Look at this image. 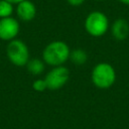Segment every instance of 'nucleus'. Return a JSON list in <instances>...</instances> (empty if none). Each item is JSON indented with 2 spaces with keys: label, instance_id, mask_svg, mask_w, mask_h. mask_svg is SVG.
<instances>
[{
  "label": "nucleus",
  "instance_id": "9",
  "mask_svg": "<svg viewBox=\"0 0 129 129\" xmlns=\"http://www.w3.org/2000/svg\"><path fill=\"white\" fill-rule=\"evenodd\" d=\"M69 59H71L72 62L75 63L76 66H83L88 60V54L84 49L76 48L73 51H71Z\"/></svg>",
  "mask_w": 129,
  "mask_h": 129
},
{
  "label": "nucleus",
  "instance_id": "4",
  "mask_svg": "<svg viewBox=\"0 0 129 129\" xmlns=\"http://www.w3.org/2000/svg\"><path fill=\"white\" fill-rule=\"evenodd\" d=\"M8 59L16 67H24L29 60V50L27 45L20 39H12L6 47Z\"/></svg>",
  "mask_w": 129,
  "mask_h": 129
},
{
  "label": "nucleus",
  "instance_id": "6",
  "mask_svg": "<svg viewBox=\"0 0 129 129\" xmlns=\"http://www.w3.org/2000/svg\"><path fill=\"white\" fill-rule=\"evenodd\" d=\"M19 23L18 21L9 16L5 18H0V38L2 40H12L14 39L19 32Z\"/></svg>",
  "mask_w": 129,
  "mask_h": 129
},
{
  "label": "nucleus",
  "instance_id": "13",
  "mask_svg": "<svg viewBox=\"0 0 129 129\" xmlns=\"http://www.w3.org/2000/svg\"><path fill=\"white\" fill-rule=\"evenodd\" d=\"M68 1V3L70 4V5H72V6H80V5H82L86 0H67Z\"/></svg>",
  "mask_w": 129,
  "mask_h": 129
},
{
  "label": "nucleus",
  "instance_id": "5",
  "mask_svg": "<svg viewBox=\"0 0 129 129\" xmlns=\"http://www.w3.org/2000/svg\"><path fill=\"white\" fill-rule=\"evenodd\" d=\"M69 79H70L69 69L63 66H58V67H53V69L46 74L44 81L46 83L47 89L54 91L62 88L68 83Z\"/></svg>",
  "mask_w": 129,
  "mask_h": 129
},
{
  "label": "nucleus",
  "instance_id": "8",
  "mask_svg": "<svg viewBox=\"0 0 129 129\" xmlns=\"http://www.w3.org/2000/svg\"><path fill=\"white\" fill-rule=\"evenodd\" d=\"M111 33L116 40H119V41L125 40L129 35L128 22L123 18L116 19L111 26Z\"/></svg>",
  "mask_w": 129,
  "mask_h": 129
},
{
  "label": "nucleus",
  "instance_id": "14",
  "mask_svg": "<svg viewBox=\"0 0 129 129\" xmlns=\"http://www.w3.org/2000/svg\"><path fill=\"white\" fill-rule=\"evenodd\" d=\"M6 1H8V2H10L12 4H17V3H19V2H21L23 0H6Z\"/></svg>",
  "mask_w": 129,
  "mask_h": 129
},
{
  "label": "nucleus",
  "instance_id": "1",
  "mask_svg": "<svg viewBox=\"0 0 129 129\" xmlns=\"http://www.w3.org/2000/svg\"><path fill=\"white\" fill-rule=\"evenodd\" d=\"M71 49L69 45L61 40L49 42L43 49L42 57L45 63L51 67L62 66L70 57Z\"/></svg>",
  "mask_w": 129,
  "mask_h": 129
},
{
  "label": "nucleus",
  "instance_id": "11",
  "mask_svg": "<svg viewBox=\"0 0 129 129\" xmlns=\"http://www.w3.org/2000/svg\"><path fill=\"white\" fill-rule=\"evenodd\" d=\"M13 13L12 3L6 0H0V18H5L11 16Z\"/></svg>",
  "mask_w": 129,
  "mask_h": 129
},
{
  "label": "nucleus",
  "instance_id": "2",
  "mask_svg": "<svg viewBox=\"0 0 129 129\" xmlns=\"http://www.w3.org/2000/svg\"><path fill=\"white\" fill-rule=\"evenodd\" d=\"M92 82L99 89H109L116 81V72L108 62L97 63L92 71Z\"/></svg>",
  "mask_w": 129,
  "mask_h": 129
},
{
  "label": "nucleus",
  "instance_id": "16",
  "mask_svg": "<svg viewBox=\"0 0 129 129\" xmlns=\"http://www.w3.org/2000/svg\"><path fill=\"white\" fill-rule=\"evenodd\" d=\"M96 1H104V0H96Z\"/></svg>",
  "mask_w": 129,
  "mask_h": 129
},
{
  "label": "nucleus",
  "instance_id": "15",
  "mask_svg": "<svg viewBox=\"0 0 129 129\" xmlns=\"http://www.w3.org/2000/svg\"><path fill=\"white\" fill-rule=\"evenodd\" d=\"M118 1L123 3V4H125V5H129V0H118Z\"/></svg>",
  "mask_w": 129,
  "mask_h": 129
},
{
  "label": "nucleus",
  "instance_id": "7",
  "mask_svg": "<svg viewBox=\"0 0 129 129\" xmlns=\"http://www.w3.org/2000/svg\"><path fill=\"white\" fill-rule=\"evenodd\" d=\"M16 13L22 21H30L36 15V7L31 1L23 0L17 3Z\"/></svg>",
  "mask_w": 129,
  "mask_h": 129
},
{
  "label": "nucleus",
  "instance_id": "10",
  "mask_svg": "<svg viewBox=\"0 0 129 129\" xmlns=\"http://www.w3.org/2000/svg\"><path fill=\"white\" fill-rule=\"evenodd\" d=\"M26 68L29 74L33 76H38L44 71V62L39 58H32L27 61Z\"/></svg>",
  "mask_w": 129,
  "mask_h": 129
},
{
  "label": "nucleus",
  "instance_id": "12",
  "mask_svg": "<svg viewBox=\"0 0 129 129\" xmlns=\"http://www.w3.org/2000/svg\"><path fill=\"white\" fill-rule=\"evenodd\" d=\"M32 88L36 92H43L47 89V86H46V83H45L44 79H37L33 82Z\"/></svg>",
  "mask_w": 129,
  "mask_h": 129
},
{
  "label": "nucleus",
  "instance_id": "3",
  "mask_svg": "<svg viewBox=\"0 0 129 129\" xmlns=\"http://www.w3.org/2000/svg\"><path fill=\"white\" fill-rule=\"evenodd\" d=\"M109 28V19L101 11H93L88 14L85 19V29L86 31L94 36H103Z\"/></svg>",
  "mask_w": 129,
  "mask_h": 129
}]
</instances>
